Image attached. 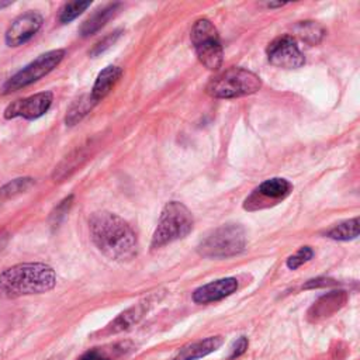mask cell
Returning a JSON list of instances; mask_svg holds the SVG:
<instances>
[{"label": "cell", "mask_w": 360, "mask_h": 360, "mask_svg": "<svg viewBox=\"0 0 360 360\" xmlns=\"http://www.w3.org/2000/svg\"><path fill=\"white\" fill-rule=\"evenodd\" d=\"M89 231L96 248L114 262H129L138 253L135 231L124 218L114 212H94L89 219Z\"/></svg>", "instance_id": "cell-1"}, {"label": "cell", "mask_w": 360, "mask_h": 360, "mask_svg": "<svg viewBox=\"0 0 360 360\" xmlns=\"http://www.w3.org/2000/svg\"><path fill=\"white\" fill-rule=\"evenodd\" d=\"M56 285L55 270L42 262L17 263L0 271V297L18 298L44 294Z\"/></svg>", "instance_id": "cell-2"}, {"label": "cell", "mask_w": 360, "mask_h": 360, "mask_svg": "<svg viewBox=\"0 0 360 360\" xmlns=\"http://www.w3.org/2000/svg\"><path fill=\"white\" fill-rule=\"evenodd\" d=\"M193 224V215L184 204L179 201L167 202L160 212L156 229L152 235L150 250H158L167 243L186 238L191 232Z\"/></svg>", "instance_id": "cell-3"}, {"label": "cell", "mask_w": 360, "mask_h": 360, "mask_svg": "<svg viewBox=\"0 0 360 360\" xmlns=\"http://www.w3.org/2000/svg\"><path fill=\"white\" fill-rule=\"evenodd\" d=\"M262 87L260 77L243 68H229L212 77L205 91L215 98H233L256 93Z\"/></svg>", "instance_id": "cell-4"}, {"label": "cell", "mask_w": 360, "mask_h": 360, "mask_svg": "<svg viewBox=\"0 0 360 360\" xmlns=\"http://www.w3.org/2000/svg\"><path fill=\"white\" fill-rule=\"evenodd\" d=\"M245 229L239 224H225L201 240L198 253L208 259H226L239 255L245 249Z\"/></svg>", "instance_id": "cell-5"}, {"label": "cell", "mask_w": 360, "mask_h": 360, "mask_svg": "<svg viewBox=\"0 0 360 360\" xmlns=\"http://www.w3.org/2000/svg\"><path fill=\"white\" fill-rule=\"evenodd\" d=\"M191 44L200 62L210 70H215L222 65V45L217 28L207 18L194 22L190 32Z\"/></svg>", "instance_id": "cell-6"}, {"label": "cell", "mask_w": 360, "mask_h": 360, "mask_svg": "<svg viewBox=\"0 0 360 360\" xmlns=\"http://www.w3.org/2000/svg\"><path fill=\"white\" fill-rule=\"evenodd\" d=\"M63 56L65 49H52L45 53H41L22 69H20L17 73H14L10 79H7L6 83L1 86L0 93L6 96L38 82L39 79L51 73L62 62Z\"/></svg>", "instance_id": "cell-7"}, {"label": "cell", "mask_w": 360, "mask_h": 360, "mask_svg": "<svg viewBox=\"0 0 360 360\" xmlns=\"http://www.w3.org/2000/svg\"><path fill=\"white\" fill-rule=\"evenodd\" d=\"M292 191V184L283 177H273L264 180L246 200L245 208L249 211L259 210L263 207H269L271 204H277L290 195Z\"/></svg>", "instance_id": "cell-8"}, {"label": "cell", "mask_w": 360, "mask_h": 360, "mask_svg": "<svg viewBox=\"0 0 360 360\" xmlns=\"http://www.w3.org/2000/svg\"><path fill=\"white\" fill-rule=\"evenodd\" d=\"M52 101H53L52 91H41V93L11 101L4 108L3 115L6 120H14V118L37 120L51 108Z\"/></svg>", "instance_id": "cell-9"}, {"label": "cell", "mask_w": 360, "mask_h": 360, "mask_svg": "<svg viewBox=\"0 0 360 360\" xmlns=\"http://www.w3.org/2000/svg\"><path fill=\"white\" fill-rule=\"evenodd\" d=\"M269 62L283 69H297L305 63V58L297 42L290 35H283L271 41L267 46Z\"/></svg>", "instance_id": "cell-10"}, {"label": "cell", "mask_w": 360, "mask_h": 360, "mask_svg": "<svg viewBox=\"0 0 360 360\" xmlns=\"http://www.w3.org/2000/svg\"><path fill=\"white\" fill-rule=\"evenodd\" d=\"M44 17L38 11H27L15 17L4 34L8 46H20L30 41L42 27Z\"/></svg>", "instance_id": "cell-11"}, {"label": "cell", "mask_w": 360, "mask_h": 360, "mask_svg": "<svg viewBox=\"0 0 360 360\" xmlns=\"http://www.w3.org/2000/svg\"><path fill=\"white\" fill-rule=\"evenodd\" d=\"M158 295L152 294L148 298H143L142 301L136 302L135 305L129 307L128 309H125L124 312H121L117 318H114L103 330V335H111V333H120L122 330L129 329L131 326H134L135 323H138L145 314L150 309V307L153 305V302L156 301Z\"/></svg>", "instance_id": "cell-12"}, {"label": "cell", "mask_w": 360, "mask_h": 360, "mask_svg": "<svg viewBox=\"0 0 360 360\" xmlns=\"http://www.w3.org/2000/svg\"><path fill=\"white\" fill-rule=\"evenodd\" d=\"M238 290V280L233 277H225L198 287L193 292V301L197 304H210L229 297Z\"/></svg>", "instance_id": "cell-13"}, {"label": "cell", "mask_w": 360, "mask_h": 360, "mask_svg": "<svg viewBox=\"0 0 360 360\" xmlns=\"http://www.w3.org/2000/svg\"><path fill=\"white\" fill-rule=\"evenodd\" d=\"M121 75H122V69L120 66H115V65L105 66L96 77V82H94V84L91 87V91H90L91 98L96 103L103 100L112 90V87L117 84Z\"/></svg>", "instance_id": "cell-14"}, {"label": "cell", "mask_w": 360, "mask_h": 360, "mask_svg": "<svg viewBox=\"0 0 360 360\" xmlns=\"http://www.w3.org/2000/svg\"><path fill=\"white\" fill-rule=\"evenodd\" d=\"M347 300L345 291H332L323 297H321L309 309L308 315L311 319L316 321L319 318L330 316L333 312L339 311Z\"/></svg>", "instance_id": "cell-15"}, {"label": "cell", "mask_w": 360, "mask_h": 360, "mask_svg": "<svg viewBox=\"0 0 360 360\" xmlns=\"http://www.w3.org/2000/svg\"><path fill=\"white\" fill-rule=\"evenodd\" d=\"M221 345H222L221 336H210L207 339L197 340L184 346L172 360H197L215 352L217 349H219Z\"/></svg>", "instance_id": "cell-16"}, {"label": "cell", "mask_w": 360, "mask_h": 360, "mask_svg": "<svg viewBox=\"0 0 360 360\" xmlns=\"http://www.w3.org/2000/svg\"><path fill=\"white\" fill-rule=\"evenodd\" d=\"M121 3H110L97 11H94L89 18L83 21V24L79 28V32L82 37H90L96 34L100 28H103L110 18H112L117 11L120 10Z\"/></svg>", "instance_id": "cell-17"}, {"label": "cell", "mask_w": 360, "mask_h": 360, "mask_svg": "<svg viewBox=\"0 0 360 360\" xmlns=\"http://www.w3.org/2000/svg\"><path fill=\"white\" fill-rule=\"evenodd\" d=\"M96 104H97V103L91 98L90 94L82 96V97H80L79 100H76V101L70 105V108L68 110L66 117H65L66 125L73 127V125H76L77 122H80V121L93 110V107H94Z\"/></svg>", "instance_id": "cell-18"}, {"label": "cell", "mask_w": 360, "mask_h": 360, "mask_svg": "<svg viewBox=\"0 0 360 360\" xmlns=\"http://www.w3.org/2000/svg\"><path fill=\"white\" fill-rule=\"evenodd\" d=\"M326 236L335 240H350L359 236V218L343 221L326 232Z\"/></svg>", "instance_id": "cell-19"}, {"label": "cell", "mask_w": 360, "mask_h": 360, "mask_svg": "<svg viewBox=\"0 0 360 360\" xmlns=\"http://www.w3.org/2000/svg\"><path fill=\"white\" fill-rule=\"evenodd\" d=\"M34 184L32 177H17L6 183L3 187H0V202H4L24 191H27Z\"/></svg>", "instance_id": "cell-20"}, {"label": "cell", "mask_w": 360, "mask_h": 360, "mask_svg": "<svg viewBox=\"0 0 360 360\" xmlns=\"http://www.w3.org/2000/svg\"><path fill=\"white\" fill-rule=\"evenodd\" d=\"M295 32L308 44H318L321 42L322 37L325 35V30L315 21H301L295 25Z\"/></svg>", "instance_id": "cell-21"}, {"label": "cell", "mask_w": 360, "mask_h": 360, "mask_svg": "<svg viewBox=\"0 0 360 360\" xmlns=\"http://www.w3.org/2000/svg\"><path fill=\"white\" fill-rule=\"evenodd\" d=\"M91 6V1H69L65 3L58 14V20L62 24H68L77 18L83 11H86Z\"/></svg>", "instance_id": "cell-22"}, {"label": "cell", "mask_w": 360, "mask_h": 360, "mask_svg": "<svg viewBox=\"0 0 360 360\" xmlns=\"http://www.w3.org/2000/svg\"><path fill=\"white\" fill-rule=\"evenodd\" d=\"M312 256H314V250L309 246H302L292 256H290L287 259V267L291 270H295L297 267L309 262L312 259Z\"/></svg>", "instance_id": "cell-23"}, {"label": "cell", "mask_w": 360, "mask_h": 360, "mask_svg": "<svg viewBox=\"0 0 360 360\" xmlns=\"http://www.w3.org/2000/svg\"><path fill=\"white\" fill-rule=\"evenodd\" d=\"M121 34H122V30H115L114 32L105 35L101 41H98V42L93 46V49L90 51V55H91V56H97V55L103 53L104 51H107L111 45H114V44L117 42V39L121 37Z\"/></svg>", "instance_id": "cell-24"}, {"label": "cell", "mask_w": 360, "mask_h": 360, "mask_svg": "<svg viewBox=\"0 0 360 360\" xmlns=\"http://www.w3.org/2000/svg\"><path fill=\"white\" fill-rule=\"evenodd\" d=\"M72 201H73V195H69V197H66L65 200H62L60 204L55 208V211H53L52 215H51V218H53V224H55V225H58L59 221H60V218L68 212L69 207L72 205Z\"/></svg>", "instance_id": "cell-25"}, {"label": "cell", "mask_w": 360, "mask_h": 360, "mask_svg": "<svg viewBox=\"0 0 360 360\" xmlns=\"http://www.w3.org/2000/svg\"><path fill=\"white\" fill-rule=\"evenodd\" d=\"M248 349V339L245 336H240L232 346V353L229 356V359H235L239 357L240 354H243Z\"/></svg>", "instance_id": "cell-26"}, {"label": "cell", "mask_w": 360, "mask_h": 360, "mask_svg": "<svg viewBox=\"0 0 360 360\" xmlns=\"http://www.w3.org/2000/svg\"><path fill=\"white\" fill-rule=\"evenodd\" d=\"M80 360H110V359L97 350H90Z\"/></svg>", "instance_id": "cell-27"}, {"label": "cell", "mask_w": 360, "mask_h": 360, "mask_svg": "<svg viewBox=\"0 0 360 360\" xmlns=\"http://www.w3.org/2000/svg\"><path fill=\"white\" fill-rule=\"evenodd\" d=\"M11 4H13V1H10V0H8V1H1V0H0V10L8 7V6H11Z\"/></svg>", "instance_id": "cell-28"}, {"label": "cell", "mask_w": 360, "mask_h": 360, "mask_svg": "<svg viewBox=\"0 0 360 360\" xmlns=\"http://www.w3.org/2000/svg\"><path fill=\"white\" fill-rule=\"evenodd\" d=\"M267 6L269 7H281V6H284V3H269Z\"/></svg>", "instance_id": "cell-29"}]
</instances>
